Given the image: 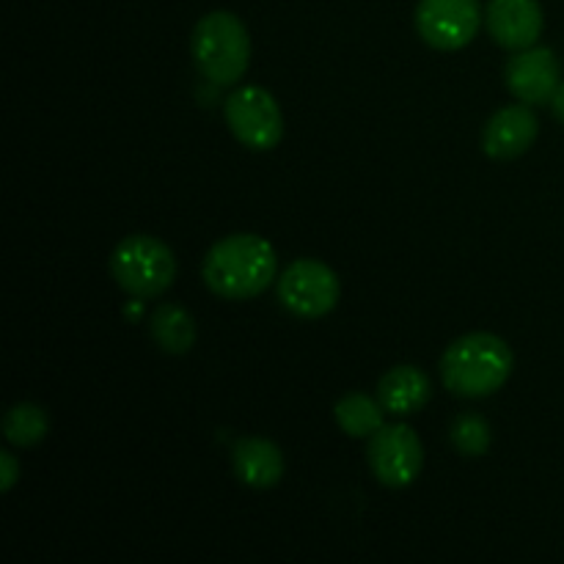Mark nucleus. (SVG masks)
Wrapping results in <instances>:
<instances>
[{
    "label": "nucleus",
    "mask_w": 564,
    "mask_h": 564,
    "mask_svg": "<svg viewBox=\"0 0 564 564\" xmlns=\"http://www.w3.org/2000/svg\"><path fill=\"white\" fill-rule=\"evenodd\" d=\"M279 273L275 248L259 235H229L204 257V284L224 301H248L268 290Z\"/></svg>",
    "instance_id": "obj_1"
},
{
    "label": "nucleus",
    "mask_w": 564,
    "mask_h": 564,
    "mask_svg": "<svg viewBox=\"0 0 564 564\" xmlns=\"http://www.w3.org/2000/svg\"><path fill=\"white\" fill-rule=\"evenodd\" d=\"M512 364L516 358L501 336L477 330V334L460 336L446 347L444 358H441V378L452 394L479 400V397L496 394L507 383V378L512 375Z\"/></svg>",
    "instance_id": "obj_2"
},
{
    "label": "nucleus",
    "mask_w": 564,
    "mask_h": 564,
    "mask_svg": "<svg viewBox=\"0 0 564 564\" xmlns=\"http://www.w3.org/2000/svg\"><path fill=\"white\" fill-rule=\"evenodd\" d=\"M193 61L207 80L231 86L242 80L251 64V36L231 11H209L193 28Z\"/></svg>",
    "instance_id": "obj_3"
},
{
    "label": "nucleus",
    "mask_w": 564,
    "mask_h": 564,
    "mask_svg": "<svg viewBox=\"0 0 564 564\" xmlns=\"http://www.w3.org/2000/svg\"><path fill=\"white\" fill-rule=\"evenodd\" d=\"M116 284L132 297H160L176 279V257L152 235H130L110 257Z\"/></svg>",
    "instance_id": "obj_4"
},
{
    "label": "nucleus",
    "mask_w": 564,
    "mask_h": 564,
    "mask_svg": "<svg viewBox=\"0 0 564 564\" xmlns=\"http://www.w3.org/2000/svg\"><path fill=\"white\" fill-rule=\"evenodd\" d=\"M226 124L237 141L253 152H270L284 138V113L270 91L262 86H242L226 99Z\"/></svg>",
    "instance_id": "obj_5"
},
{
    "label": "nucleus",
    "mask_w": 564,
    "mask_h": 564,
    "mask_svg": "<svg viewBox=\"0 0 564 564\" xmlns=\"http://www.w3.org/2000/svg\"><path fill=\"white\" fill-rule=\"evenodd\" d=\"M339 295V275L317 259H297L279 279L281 306L303 319H317L334 312Z\"/></svg>",
    "instance_id": "obj_6"
},
{
    "label": "nucleus",
    "mask_w": 564,
    "mask_h": 564,
    "mask_svg": "<svg viewBox=\"0 0 564 564\" xmlns=\"http://www.w3.org/2000/svg\"><path fill=\"white\" fill-rule=\"evenodd\" d=\"M416 28L430 47L460 50L482 28V6L479 0H419Z\"/></svg>",
    "instance_id": "obj_7"
},
{
    "label": "nucleus",
    "mask_w": 564,
    "mask_h": 564,
    "mask_svg": "<svg viewBox=\"0 0 564 564\" xmlns=\"http://www.w3.org/2000/svg\"><path fill=\"white\" fill-rule=\"evenodd\" d=\"M422 441L408 424H383L369 438V468L386 488H408L422 474Z\"/></svg>",
    "instance_id": "obj_8"
},
{
    "label": "nucleus",
    "mask_w": 564,
    "mask_h": 564,
    "mask_svg": "<svg viewBox=\"0 0 564 564\" xmlns=\"http://www.w3.org/2000/svg\"><path fill=\"white\" fill-rule=\"evenodd\" d=\"M507 88L512 97L527 105H549L554 91L562 83V66L556 61L554 50L549 47H527L510 58L505 72Z\"/></svg>",
    "instance_id": "obj_9"
},
{
    "label": "nucleus",
    "mask_w": 564,
    "mask_h": 564,
    "mask_svg": "<svg viewBox=\"0 0 564 564\" xmlns=\"http://www.w3.org/2000/svg\"><path fill=\"white\" fill-rule=\"evenodd\" d=\"M540 121L534 116L532 105L518 102L510 108H501L490 116L482 132V149L494 160H516L532 149L538 141Z\"/></svg>",
    "instance_id": "obj_10"
},
{
    "label": "nucleus",
    "mask_w": 564,
    "mask_h": 564,
    "mask_svg": "<svg viewBox=\"0 0 564 564\" xmlns=\"http://www.w3.org/2000/svg\"><path fill=\"white\" fill-rule=\"evenodd\" d=\"M488 33L507 50H527L543 33V6L538 0H490L485 9Z\"/></svg>",
    "instance_id": "obj_11"
},
{
    "label": "nucleus",
    "mask_w": 564,
    "mask_h": 564,
    "mask_svg": "<svg viewBox=\"0 0 564 564\" xmlns=\"http://www.w3.org/2000/svg\"><path fill=\"white\" fill-rule=\"evenodd\" d=\"M235 474L242 485L253 490L275 488L284 477V455L268 438H242L231 452Z\"/></svg>",
    "instance_id": "obj_12"
},
{
    "label": "nucleus",
    "mask_w": 564,
    "mask_h": 564,
    "mask_svg": "<svg viewBox=\"0 0 564 564\" xmlns=\"http://www.w3.org/2000/svg\"><path fill=\"white\" fill-rule=\"evenodd\" d=\"M430 397H433L430 378L422 369L411 367V364H402V367L386 372L378 386L380 405L394 413V416H413V413L427 405Z\"/></svg>",
    "instance_id": "obj_13"
},
{
    "label": "nucleus",
    "mask_w": 564,
    "mask_h": 564,
    "mask_svg": "<svg viewBox=\"0 0 564 564\" xmlns=\"http://www.w3.org/2000/svg\"><path fill=\"white\" fill-rule=\"evenodd\" d=\"M149 334L158 341L160 350L171 352V356H185L196 345V319L182 306L163 303L154 308L152 319H149Z\"/></svg>",
    "instance_id": "obj_14"
},
{
    "label": "nucleus",
    "mask_w": 564,
    "mask_h": 564,
    "mask_svg": "<svg viewBox=\"0 0 564 564\" xmlns=\"http://www.w3.org/2000/svg\"><path fill=\"white\" fill-rule=\"evenodd\" d=\"M383 413L386 408L380 405V400L361 394V391H352V394L341 397L334 408L336 424L350 438H372L383 427Z\"/></svg>",
    "instance_id": "obj_15"
},
{
    "label": "nucleus",
    "mask_w": 564,
    "mask_h": 564,
    "mask_svg": "<svg viewBox=\"0 0 564 564\" xmlns=\"http://www.w3.org/2000/svg\"><path fill=\"white\" fill-rule=\"evenodd\" d=\"M50 419L44 413V408L33 405V402H20V405L11 408L3 416V435L11 446H36L47 438Z\"/></svg>",
    "instance_id": "obj_16"
},
{
    "label": "nucleus",
    "mask_w": 564,
    "mask_h": 564,
    "mask_svg": "<svg viewBox=\"0 0 564 564\" xmlns=\"http://www.w3.org/2000/svg\"><path fill=\"white\" fill-rule=\"evenodd\" d=\"M452 444L460 455L482 457L490 449V424L477 413L457 416L452 424Z\"/></svg>",
    "instance_id": "obj_17"
},
{
    "label": "nucleus",
    "mask_w": 564,
    "mask_h": 564,
    "mask_svg": "<svg viewBox=\"0 0 564 564\" xmlns=\"http://www.w3.org/2000/svg\"><path fill=\"white\" fill-rule=\"evenodd\" d=\"M0 466H3V474H0V490L9 494L17 485V479H20V463H17V457L11 455V452H3V455H0Z\"/></svg>",
    "instance_id": "obj_18"
},
{
    "label": "nucleus",
    "mask_w": 564,
    "mask_h": 564,
    "mask_svg": "<svg viewBox=\"0 0 564 564\" xmlns=\"http://www.w3.org/2000/svg\"><path fill=\"white\" fill-rule=\"evenodd\" d=\"M551 108H554L556 119L564 121V80L560 83V88L554 91V97H551Z\"/></svg>",
    "instance_id": "obj_19"
}]
</instances>
